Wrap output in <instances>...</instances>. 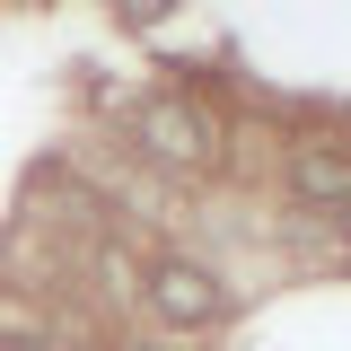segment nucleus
Wrapping results in <instances>:
<instances>
[{
  "label": "nucleus",
  "mask_w": 351,
  "mask_h": 351,
  "mask_svg": "<svg viewBox=\"0 0 351 351\" xmlns=\"http://www.w3.org/2000/svg\"><path fill=\"white\" fill-rule=\"evenodd\" d=\"M343 237H351V211H343Z\"/></svg>",
  "instance_id": "obj_5"
},
{
  "label": "nucleus",
  "mask_w": 351,
  "mask_h": 351,
  "mask_svg": "<svg viewBox=\"0 0 351 351\" xmlns=\"http://www.w3.org/2000/svg\"><path fill=\"white\" fill-rule=\"evenodd\" d=\"M114 351H158V343H114Z\"/></svg>",
  "instance_id": "obj_4"
},
{
  "label": "nucleus",
  "mask_w": 351,
  "mask_h": 351,
  "mask_svg": "<svg viewBox=\"0 0 351 351\" xmlns=\"http://www.w3.org/2000/svg\"><path fill=\"white\" fill-rule=\"evenodd\" d=\"M141 299L158 307V325H219L228 290L211 281V263H193V255H158V263H149V281H141Z\"/></svg>",
  "instance_id": "obj_1"
},
{
  "label": "nucleus",
  "mask_w": 351,
  "mask_h": 351,
  "mask_svg": "<svg viewBox=\"0 0 351 351\" xmlns=\"http://www.w3.org/2000/svg\"><path fill=\"white\" fill-rule=\"evenodd\" d=\"M141 149H149L158 167H211L219 132H211L202 106H184V97H149V106H141Z\"/></svg>",
  "instance_id": "obj_2"
},
{
  "label": "nucleus",
  "mask_w": 351,
  "mask_h": 351,
  "mask_svg": "<svg viewBox=\"0 0 351 351\" xmlns=\"http://www.w3.org/2000/svg\"><path fill=\"white\" fill-rule=\"evenodd\" d=\"M290 193H299L307 211H351V149L299 141V149H290Z\"/></svg>",
  "instance_id": "obj_3"
}]
</instances>
